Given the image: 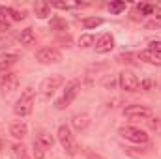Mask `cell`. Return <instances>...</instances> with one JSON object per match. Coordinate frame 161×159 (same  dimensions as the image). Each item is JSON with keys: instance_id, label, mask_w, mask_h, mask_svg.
Returning a JSON list of instances; mask_svg holds the SVG:
<instances>
[{"instance_id": "1", "label": "cell", "mask_w": 161, "mask_h": 159, "mask_svg": "<svg viewBox=\"0 0 161 159\" xmlns=\"http://www.w3.org/2000/svg\"><path fill=\"white\" fill-rule=\"evenodd\" d=\"M34 96H36V90H34L32 86L25 88L23 94H21V97H19L17 103L13 105V112H15L17 116H21V118L28 116V114L32 112V109H34Z\"/></svg>"}, {"instance_id": "2", "label": "cell", "mask_w": 161, "mask_h": 159, "mask_svg": "<svg viewBox=\"0 0 161 159\" xmlns=\"http://www.w3.org/2000/svg\"><path fill=\"white\" fill-rule=\"evenodd\" d=\"M80 92V82L77 79H71L68 84H66V90H64V94L54 101V109H58V111H64L66 107H69L71 103H73V99L79 96Z\"/></svg>"}, {"instance_id": "3", "label": "cell", "mask_w": 161, "mask_h": 159, "mask_svg": "<svg viewBox=\"0 0 161 159\" xmlns=\"http://www.w3.org/2000/svg\"><path fill=\"white\" fill-rule=\"evenodd\" d=\"M56 137H58V142L62 144V148H64V152L68 156H75L77 154V142H75V139L71 135L69 125H60Z\"/></svg>"}, {"instance_id": "4", "label": "cell", "mask_w": 161, "mask_h": 159, "mask_svg": "<svg viewBox=\"0 0 161 159\" xmlns=\"http://www.w3.org/2000/svg\"><path fill=\"white\" fill-rule=\"evenodd\" d=\"M118 135L122 139L129 140V142H135V144H146L150 140V137L146 135V131L139 129V127H131V125H122L118 129Z\"/></svg>"}, {"instance_id": "5", "label": "cell", "mask_w": 161, "mask_h": 159, "mask_svg": "<svg viewBox=\"0 0 161 159\" xmlns=\"http://www.w3.org/2000/svg\"><path fill=\"white\" fill-rule=\"evenodd\" d=\"M64 84V77L62 75H58V73H54V75H49V77H45V79L41 80V84H40V94H41V97H51L60 86Z\"/></svg>"}, {"instance_id": "6", "label": "cell", "mask_w": 161, "mask_h": 159, "mask_svg": "<svg viewBox=\"0 0 161 159\" xmlns=\"http://www.w3.org/2000/svg\"><path fill=\"white\" fill-rule=\"evenodd\" d=\"M124 116L131 120H150L154 116L152 109L144 107V105H127L124 109Z\"/></svg>"}, {"instance_id": "7", "label": "cell", "mask_w": 161, "mask_h": 159, "mask_svg": "<svg viewBox=\"0 0 161 159\" xmlns=\"http://www.w3.org/2000/svg\"><path fill=\"white\" fill-rule=\"evenodd\" d=\"M36 60L40 64H58L62 60V52L54 47H43L36 52Z\"/></svg>"}, {"instance_id": "8", "label": "cell", "mask_w": 161, "mask_h": 159, "mask_svg": "<svg viewBox=\"0 0 161 159\" xmlns=\"http://www.w3.org/2000/svg\"><path fill=\"white\" fill-rule=\"evenodd\" d=\"M118 82H120V88L125 92H139L141 90V82L131 71H122L120 77H118Z\"/></svg>"}, {"instance_id": "9", "label": "cell", "mask_w": 161, "mask_h": 159, "mask_svg": "<svg viewBox=\"0 0 161 159\" xmlns=\"http://www.w3.org/2000/svg\"><path fill=\"white\" fill-rule=\"evenodd\" d=\"M17 88H19V77L15 73H6L0 79V92H2V96H9Z\"/></svg>"}, {"instance_id": "10", "label": "cell", "mask_w": 161, "mask_h": 159, "mask_svg": "<svg viewBox=\"0 0 161 159\" xmlns=\"http://www.w3.org/2000/svg\"><path fill=\"white\" fill-rule=\"evenodd\" d=\"M94 49H96V52H97V54L111 52V51L114 49V38H113L111 34H101V36L97 38V41H96Z\"/></svg>"}, {"instance_id": "11", "label": "cell", "mask_w": 161, "mask_h": 159, "mask_svg": "<svg viewBox=\"0 0 161 159\" xmlns=\"http://www.w3.org/2000/svg\"><path fill=\"white\" fill-rule=\"evenodd\" d=\"M71 125L77 129V131H84L88 125H90V116L86 112H77L71 116Z\"/></svg>"}, {"instance_id": "12", "label": "cell", "mask_w": 161, "mask_h": 159, "mask_svg": "<svg viewBox=\"0 0 161 159\" xmlns=\"http://www.w3.org/2000/svg\"><path fill=\"white\" fill-rule=\"evenodd\" d=\"M9 135L13 139H25L28 135V125L25 122H15L9 125Z\"/></svg>"}, {"instance_id": "13", "label": "cell", "mask_w": 161, "mask_h": 159, "mask_svg": "<svg viewBox=\"0 0 161 159\" xmlns=\"http://www.w3.org/2000/svg\"><path fill=\"white\" fill-rule=\"evenodd\" d=\"M34 140H38L45 150H53V146H54V139H53V135H51L49 131H45V129L38 131V135H36Z\"/></svg>"}, {"instance_id": "14", "label": "cell", "mask_w": 161, "mask_h": 159, "mask_svg": "<svg viewBox=\"0 0 161 159\" xmlns=\"http://www.w3.org/2000/svg\"><path fill=\"white\" fill-rule=\"evenodd\" d=\"M34 13L38 19H47L51 15V4L45 2V0H38L34 2Z\"/></svg>"}, {"instance_id": "15", "label": "cell", "mask_w": 161, "mask_h": 159, "mask_svg": "<svg viewBox=\"0 0 161 159\" xmlns=\"http://www.w3.org/2000/svg\"><path fill=\"white\" fill-rule=\"evenodd\" d=\"M0 15H2V17H9L11 21H23V19L26 17L25 11L13 9V8H6V6H0Z\"/></svg>"}, {"instance_id": "16", "label": "cell", "mask_w": 161, "mask_h": 159, "mask_svg": "<svg viewBox=\"0 0 161 159\" xmlns=\"http://www.w3.org/2000/svg\"><path fill=\"white\" fill-rule=\"evenodd\" d=\"M17 60H19V56H17V54H9V52L0 54V71H8L11 66H15V64H17Z\"/></svg>"}, {"instance_id": "17", "label": "cell", "mask_w": 161, "mask_h": 159, "mask_svg": "<svg viewBox=\"0 0 161 159\" xmlns=\"http://www.w3.org/2000/svg\"><path fill=\"white\" fill-rule=\"evenodd\" d=\"M139 58L144 60V62H148V64H152V66H161V56L156 54V52H152L150 49L141 51V52H139Z\"/></svg>"}, {"instance_id": "18", "label": "cell", "mask_w": 161, "mask_h": 159, "mask_svg": "<svg viewBox=\"0 0 161 159\" xmlns=\"http://www.w3.org/2000/svg\"><path fill=\"white\" fill-rule=\"evenodd\" d=\"M19 41H21V45H25V47L34 45V43H36V34H34V30H32V28H25V30H21V34H19Z\"/></svg>"}, {"instance_id": "19", "label": "cell", "mask_w": 161, "mask_h": 159, "mask_svg": "<svg viewBox=\"0 0 161 159\" xmlns=\"http://www.w3.org/2000/svg\"><path fill=\"white\" fill-rule=\"evenodd\" d=\"M51 6L56 9H75L80 6V2L79 0H54Z\"/></svg>"}, {"instance_id": "20", "label": "cell", "mask_w": 161, "mask_h": 159, "mask_svg": "<svg viewBox=\"0 0 161 159\" xmlns=\"http://www.w3.org/2000/svg\"><path fill=\"white\" fill-rule=\"evenodd\" d=\"M11 156H13V159H30L28 154H26V148L23 144H13L11 146Z\"/></svg>"}, {"instance_id": "21", "label": "cell", "mask_w": 161, "mask_h": 159, "mask_svg": "<svg viewBox=\"0 0 161 159\" xmlns=\"http://www.w3.org/2000/svg\"><path fill=\"white\" fill-rule=\"evenodd\" d=\"M125 8H127V4H125L124 0H114V2H111V4H109V11H111V13H114V15L122 13Z\"/></svg>"}, {"instance_id": "22", "label": "cell", "mask_w": 161, "mask_h": 159, "mask_svg": "<svg viewBox=\"0 0 161 159\" xmlns=\"http://www.w3.org/2000/svg\"><path fill=\"white\" fill-rule=\"evenodd\" d=\"M94 45H96V40H94L92 34H82L79 38V47H82V49H88V47H94Z\"/></svg>"}, {"instance_id": "23", "label": "cell", "mask_w": 161, "mask_h": 159, "mask_svg": "<svg viewBox=\"0 0 161 159\" xmlns=\"http://www.w3.org/2000/svg\"><path fill=\"white\" fill-rule=\"evenodd\" d=\"M82 25H84V28H96V26H99V25H103V19L101 17H86L84 21H82Z\"/></svg>"}, {"instance_id": "24", "label": "cell", "mask_w": 161, "mask_h": 159, "mask_svg": "<svg viewBox=\"0 0 161 159\" xmlns=\"http://www.w3.org/2000/svg\"><path fill=\"white\" fill-rule=\"evenodd\" d=\"M137 11L141 15H152L156 11V4H141V6H137Z\"/></svg>"}, {"instance_id": "25", "label": "cell", "mask_w": 161, "mask_h": 159, "mask_svg": "<svg viewBox=\"0 0 161 159\" xmlns=\"http://www.w3.org/2000/svg\"><path fill=\"white\" fill-rule=\"evenodd\" d=\"M32 148H34V157H36V159H45V152H47V150H45V148L41 146L38 140H34Z\"/></svg>"}, {"instance_id": "26", "label": "cell", "mask_w": 161, "mask_h": 159, "mask_svg": "<svg viewBox=\"0 0 161 159\" xmlns=\"http://www.w3.org/2000/svg\"><path fill=\"white\" fill-rule=\"evenodd\" d=\"M146 123H148V127H150L152 131H156L158 135H161V120L159 118H154V116H152L150 120H146Z\"/></svg>"}, {"instance_id": "27", "label": "cell", "mask_w": 161, "mask_h": 159, "mask_svg": "<svg viewBox=\"0 0 161 159\" xmlns=\"http://www.w3.org/2000/svg\"><path fill=\"white\" fill-rule=\"evenodd\" d=\"M13 43H15V38H13V36H2V38H0V49L11 47Z\"/></svg>"}, {"instance_id": "28", "label": "cell", "mask_w": 161, "mask_h": 159, "mask_svg": "<svg viewBox=\"0 0 161 159\" xmlns=\"http://www.w3.org/2000/svg\"><path fill=\"white\" fill-rule=\"evenodd\" d=\"M156 86V82L152 79H144L142 82H141V90H144V92H148V90H152Z\"/></svg>"}, {"instance_id": "29", "label": "cell", "mask_w": 161, "mask_h": 159, "mask_svg": "<svg viewBox=\"0 0 161 159\" xmlns=\"http://www.w3.org/2000/svg\"><path fill=\"white\" fill-rule=\"evenodd\" d=\"M150 51L156 52V54H159L161 52V41H150Z\"/></svg>"}, {"instance_id": "30", "label": "cell", "mask_w": 161, "mask_h": 159, "mask_svg": "<svg viewBox=\"0 0 161 159\" xmlns=\"http://www.w3.org/2000/svg\"><path fill=\"white\" fill-rule=\"evenodd\" d=\"M86 159H105V157L96 154V152H92V150H86Z\"/></svg>"}, {"instance_id": "31", "label": "cell", "mask_w": 161, "mask_h": 159, "mask_svg": "<svg viewBox=\"0 0 161 159\" xmlns=\"http://www.w3.org/2000/svg\"><path fill=\"white\" fill-rule=\"evenodd\" d=\"M8 30H9V25H8V21L0 17V34H2V32H8Z\"/></svg>"}]
</instances>
